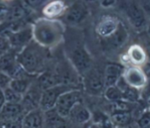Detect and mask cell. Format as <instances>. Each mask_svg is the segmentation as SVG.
Segmentation results:
<instances>
[{
  "label": "cell",
  "instance_id": "obj_4",
  "mask_svg": "<svg viewBox=\"0 0 150 128\" xmlns=\"http://www.w3.org/2000/svg\"><path fill=\"white\" fill-rule=\"evenodd\" d=\"M89 15L88 7L83 1L77 0L68 5L61 18L63 23L69 26H79L88 18Z\"/></svg>",
  "mask_w": 150,
  "mask_h": 128
},
{
  "label": "cell",
  "instance_id": "obj_5",
  "mask_svg": "<svg viewBox=\"0 0 150 128\" xmlns=\"http://www.w3.org/2000/svg\"><path fill=\"white\" fill-rule=\"evenodd\" d=\"M125 15L130 25L137 31H142L147 27V16L145 11L140 3L130 0L126 3L125 7Z\"/></svg>",
  "mask_w": 150,
  "mask_h": 128
},
{
  "label": "cell",
  "instance_id": "obj_23",
  "mask_svg": "<svg viewBox=\"0 0 150 128\" xmlns=\"http://www.w3.org/2000/svg\"><path fill=\"white\" fill-rule=\"evenodd\" d=\"M35 75H26L24 76L18 77V78H14L11 81L10 83V87L12 88L14 91L18 92V94L23 95L28 91L29 87H31L32 82L35 79Z\"/></svg>",
  "mask_w": 150,
  "mask_h": 128
},
{
  "label": "cell",
  "instance_id": "obj_3",
  "mask_svg": "<svg viewBox=\"0 0 150 128\" xmlns=\"http://www.w3.org/2000/svg\"><path fill=\"white\" fill-rule=\"evenodd\" d=\"M68 60L80 75H85L92 68V58L81 43H76L67 50Z\"/></svg>",
  "mask_w": 150,
  "mask_h": 128
},
{
  "label": "cell",
  "instance_id": "obj_15",
  "mask_svg": "<svg viewBox=\"0 0 150 128\" xmlns=\"http://www.w3.org/2000/svg\"><path fill=\"white\" fill-rule=\"evenodd\" d=\"M41 94H42V90H40L34 80L31 87L22 98L21 104L26 112L35 108L40 107Z\"/></svg>",
  "mask_w": 150,
  "mask_h": 128
},
{
  "label": "cell",
  "instance_id": "obj_18",
  "mask_svg": "<svg viewBox=\"0 0 150 128\" xmlns=\"http://www.w3.org/2000/svg\"><path fill=\"white\" fill-rule=\"evenodd\" d=\"M125 63H129L130 65L141 67L146 64L147 54L144 49L138 44H133L130 46L125 55Z\"/></svg>",
  "mask_w": 150,
  "mask_h": 128
},
{
  "label": "cell",
  "instance_id": "obj_24",
  "mask_svg": "<svg viewBox=\"0 0 150 128\" xmlns=\"http://www.w3.org/2000/svg\"><path fill=\"white\" fill-rule=\"evenodd\" d=\"M132 120V114L129 111H113L111 115V122L119 127L129 125Z\"/></svg>",
  "mask_w": 150,
  "mask_h": 128
},
{
  "label": "cell",
  "instance_id": "obj_10",
  "mask_svg": "<svg viewBox=\"0 0 150 128\" xmlns=\"http://www.w3.org/2000/svg\"><path fill=\"white\" fill-rule=\"evenodd\" d=\"M7 39L9 40L11 49H12L16 53L20 51L22 49L33 40L31 23L25 26L18 31L11 33L7 36Z\"/></svg>",
  "mask_w": 150,
  "mask_h": 128
},
{
  "label": "cell",
  "instance_id": "obj_22",
  "mask_svg": "<svg viewBox=\"0 0 150 128\" xmlns=\"http://www.w3.org/2000/svg\"><path fill=\"white\" fill-rule=\"evenodd\" d=\"M43 119H44V127H59L64 126L67 122L66 118L62 117L55 107L43 110Z\"/></svg>",
  "mask_w": 150,
  "mask_h": 128
},
{
  "label": "cell",
  "instance_id": "obj_35",
  "mask_svg": "<svg viewBox=\"0 0 150 128\" xmlns=\"http://www.w3.org/2000/svg\"><path fill=\"white\" fill-rule=\"evenodd\" d=\"M1 1H3V2H4V3H11L12 1H14V0H1Z\"/></svg>",
  "mask_w": 150,
  "mask_h": 128
},
{
  "label": "cell",
  "instance_id": "obj_9",
  "mask_svg": "<svg viewBox=\"0 0 150 128\" xmlns=\"http://www.w3.org/2000/svg\"><path fill=\"white\" fill-rule=\"evenodd\" d=\"M73 88H78V87L60 83L46 90H43L41 94L40 107L43 110L53 108L55 107V103L58 99V98L59 97V95L63 94L64 92Z\"/></svg>",
  "mask_w": 150,
  "mask_h": 128
},
{
  "label": "cell",
  "instance_id": "obj_27",
  "mask_svg": "<svg viewBox=\"0 0 150 128\" xmlns=\"http://www.w3.org/2000/svg\"><path fill=\"white\" fill-rule=\"evenodd\" d=\"M21 1L33 11H36L38 10L41 9L42 6L49 0H21Z\"/></svg>",
  "mask_w": 150,
  "mask_h": 128
},
{
  "label": "cell",
  "instance_id": "obj_13",
  "mask_svg": "<svg viewBox=\"0 0 150 128\" xmlns=\"http://www.w3.org/2000/svg\"><path fill=\"white\" fill-rule=\"evenodd\" d=\"M86 90L92 95H100L105 88L104 71L91 69L85 74Z\"/></svg>",
  "mask_w": 150,
  "mask_h": 128
},
{
  "label": "cell",
  "instance_id": "obj_11",
  "mask_svg": "<svg viewBox=\"0 0 150 128\" xmlns=\"http://www.w3.org/2000/svg\"><path fill=\"white\" fill-rule=\"evenodd\" d=\"M129 31L122 22H120L117 31L108 38L102 39V45L110 51H117L125 45L129 40Z\"/></svg>",
  "mask_w": 150,
  "mask_h": 128
},
{
  "label": "cell",
  "instance_id": "obj_8",
  "mask_svg": "<svg viewBox=\"0 0 150 128\" xmlns=\"http://www.w3.org/2000/svg\"><path fill=\"white\" fill-rule=\"evenodd\" d=\"M122 78L127 85L137 90L145 88L148 84L147 74L141 67L137 66L130 65L125 67Z\"/></svg>",
  "mask_w": 150,
  "mask_h": 128
},
{
  "label": "cell",
  "instance_id": "obj_7",
  "mask_svg": "<svg viewBox=\"0 0 150 128\" xmlns=\"http://www.w3.org/2000/svg\"><path fill=\"white\" fill-rule=\"evenodd\" d=\"M17 53L12 49L3 52L0 56V70L9 75L12 79L28 75L17 60ZM30 75V74H29Z\"/></svg>",
  "mask_w": 150,
  "mask_h": 128
},
{
  "label": "cell",
  "instance_id": "obj_31",
  "mask_svg": "<svg viewBox=\"0 0 150 128\" xmlns=\"http://www.w3.org/2000/svg\"><path fill=\"white\" fill-rule=\"evenodd\" d=\"M11 49V45H10L9 40L6 37L0 35V52L7 51Z\"/></svg>",
  "mask_w": 150,
  "mask_h": 128
},
{
  "label": "cell",
  "instance_id": "obj_12",
  "mask_svg": "<svg viewBox=\"0 0 150 128\" xmlns=\"http://www.w3.org/2000/svg\"><path fill=\"white\" fill-rule=\"evenodd\" d=\"M120 23V21L114 16H102L96 25V33L101 40L105 39L117 31Z\"/></svg>",
  "mask_w": 150,
  "mask_h": 128
},
{
  "label": "cell",
  "instance_id": "obj_32",
  "mask_svg": "<svg viewBox=\"0 0 150 128\" xmlns=\"http://www.w3.org/2000/svg\"><path fill=\"white\" fill-rule=\"evenodd\" d=\"M117 0H99L98 3L104 8H109L114 6Z\"/></svg>",
  "mask_w": 150,
  "mask_h": 128
},
{
  "label": "cell",
  "instance_id": "obj_29",
  "mask_svg": "<svg viewBox=\"0 0 150 128\" xmlns=\"http://www.w3.org/2000/svg\"><path fill=\"white\" fill-rule=\"evenodd\" d=\"M11 79H12V78L9 75L0 70V89L4 90L6 87H8Z\"/></svg>",
  "mask_w": 150,
  "mask_h": 128
},
{
  "label": "cell",
  "instance_id": "obj_19",
  "mask_svg": "<svg viewBox=\"0 0 150 128\" xmlns=\"http://www.w3.org/2000/svg\"><path fill=\"white\" fill-rule=\"evenodd\" d=\"M21 127H43V110L40 108H35L25 113L21 120Z\"/></svg>",
  "mask_w": 150,
  "mask_h": 128
},
{
  "label": "cell",
  "instance_id": "obj_25",
  "mask_svg": "<svg viewBox=\"0 0 150 128\" xmlns=\"http://www.w3.org/2000/svg\"><path fill=\"white\" fill-rule=\"evenodd\" d=\"M104 98L109 102L123 100V92L116 85L106 87L104 90Z\"/></svg>",
  "mask_w": 150,
  "mask_h": 128
},
{
  "label": "cell",
  "instance_id": "obj_26",
  "mask_svg": "<svg viewBox=\"0 0 150 128\" xmlns=\"http://www.w3.org/2000/svg\"><path fill=\"white\" fill-rule=\"evenodd\" d=\"M3 93H4V97H5L6 103H21L23 95L18 94V92L14 91L10 87L4 89Z\"/></svg>",
  "mask_w": 150,
  "mask_h": 128
},
{
  "label": "cell",
  "instance_id": "obj_2",
  "mask_svg": "<svg viewBox=\"0 0 150 128\" xmlns=\"http://www.w3.org/2000/svg\"><path fill=\"white\" fill-rule=\"evenodd\" d=\"M16 56L19 65L26 72L37 76L47 68L49 49L43 47L33 39L18 51Z\"/></svg>",
  "mask_w": 150,
  "mask_h": 128
},
{
  "label": "cell",
  "instance_id": "obj_17",
  "mask_svg": "<svg viewBox=\"0 0 150 128\" xmlns=\"http://www.w3.org/2000/svg\"><path fill=\"white\" fill-rule=\"evenodd\" d=\"M67 122L77 125H82L88 122L92 119V114L83 102H79L71 109L67 117Z\"/></svg>",
  "mask_w": 150,
  "mask_h": 128
},
{
  "label": "cell",
  "instance_id": "obj_21",
  "mask_svg": "<svg viewBox=\"0 0 150 128\" xmlns=\"http://www.w3.org/2000/svg\"><path fill=\"white\" fill-rule=\"evenodd\" d=\"M125 67L121 64L109 63L106 65L104 70V85L106 87L117 84L118 80L122 76Z\"/></svg>",
  "mask_w": 150,
  "mask_h": 128
},
{
  "label": "cell",
  "instance_id": "obj_36",
  "mask_svg": "<svg viewBox=\"0 0 150 128\" xmlns=\"http://www.w3.org/2000/svg\"><path fill=\"white\" fill-rule=\"evenodd\" d=\"M2 54H3V53H2V52H0V56H1V55H2Z\"/></svg>",
  "mask_w": 150,
  "mask_h": 128
},
{
  "label": "cell",
  "instance_id": "obj_14",
  "mask_svg": "<svg viewBox=\"0 0 150 128\" xmlns=\"http://www.w3.org/2000/svg\"><path fill=\"white\" fill-rule=\"evenodd\" d=\"M32 12H34L33 11L26 6L21 0H14L9 3V11L5 21L28 20L32 15Z\"/></svg>",
  "mask_w": 150,
  "mask_h": 128
},
{
  "label": "cell",
  "instance_id": "obj_20",
  "mask_svg": "<svg viewBox=\"0 0 150 128\" xmlns=\"http://www.w3.org/2000/svg\"><path fill=\"white\" fill-rule=\"evenodd\" d=\"M35 82L40 90H42V91L43 90L60 84L59 79L55 70H49L47 68L35 77Z\"/></svg>",
  "mask_w": 150,
  "mask_h": 128
},
{
  "label": "cell",
  "instance_id": "obj_34",
  "mask_svg": "<svg viewBox=\"0 0 150 128\" xmlns=\"http://www.w3.org/2000/svg\"><path fill=\"white\" fill-rule=\"evenodd\" d=\"M85 1H87V2H89V3H98L99 0H85Z\"/></svg>",
  "mask_w": 150,
  "mask_h": 128
},
{
  "label": "cell",
  "instance_id": "obj_16",
  "mask_svg": "<svg viewBox=\"0 0 150 128\" xmlns=\"http://www.w3.org/2000/svg\"><path fill=\"white\" fill-rule=\"evenodd\" d=\"M64 0H49L40 9L43 17L47 18H61L67 7Z\"/></svg>",
  "mask_w": 150,
  "mask_h": 128
},
{
  "label": "cell",
  "instance_id": "obj_33",
  "mask_svg": "<svg viewBox=\"0 0 150 128\" xmlns=\"http://www.w3.org/2000/svg\"><path fill=\"white\" fill-rule=\"evenodd\" d=\"M6 103V100H5V97H4V93H3V90L0 89V110L3 108L4 104Z\"/></svg>",
  "mask_w": 150,
  "mask_h": 128
},
{
  "label": "cell",
  "instance_id": "obj_28",
  "mask_svg": "<svg viewBox=\"0 0 150 128\" xmlns=\"http://www.w3.org/2000/svg\"><path fill=\"white\" fill-rule=\"evenodd\" d=\"M137 123L138 127L142 128H147L149 127L150 125V115L149 111V110H146L145 111L141 114V115L139 116V118L137 120Z\"/></svg>",
  "mask_w": 150,
  "mask_h": 128
},
{
  "label": "cell",
  "instance_id": "obj_30",
  "mask_svg": "<svg viewBox=\"0 0 150 128\" xmlns=\"http://www.w3.org/2000/svg\"><path fill=\"white\" fill-rule=\"evenodd\" d=\"M9 11V3H4L0 0V23L6 20Z\"/></svg>",
  "mask_w": 150,
  "mask_h": 128
},
{
  "label": "cell",
  "instance_id": "obj_1",
  "mask_svg": "<svg viewBox=\"0 0 150 128\" xmlns=\"http://www.w3.org/2000/svg\"><path fill=\"white\" fill-rule=\"evenodd\" d=\"M31 27L33 39L45 48H55L64 39L65 24L58 18L41 17L34 20Z\"/></svg>",
  "mask_w": 150,
  "mask_h": 128
},
{
  "label": "cell",
  "instance_id": "obj_6",
  "mask_svg": "<svg viewBox=\"0 0 150 128\" xmlns=\"http://www.w3.org/2000/svg\"><path fill=\"white\" fill-rule=\"evenodd\" d=\"M82 101H83V95L80 89H71L59 95L54 107L62 117L67 119L71 109L77 103Z\"/></svg>",
  "mask_w": 150,
  "mask_h": 128
}]
</instances>
